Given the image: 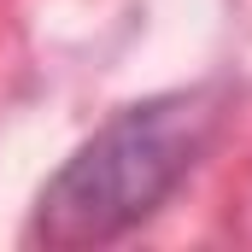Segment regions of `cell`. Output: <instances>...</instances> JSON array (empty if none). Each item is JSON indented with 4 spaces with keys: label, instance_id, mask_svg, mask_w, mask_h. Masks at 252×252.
I'll return each mask as SVG.
<instances>
[{
    "label": "cell",
    "instance_id": "cell-1",
    "mask_svg": "<svg viewBox=\"0 0 252 252\" xmlns=\"http://www.w3.org/2000/svg\"><path fill=\"white\" fill-rule=\"evenodd\" d=\"M229 112H235L229 76H205L188 88H164V94L118 106L41 182L24 223V247L82 252L135 235L205 164Z\"/></svg>",
    "mask_w": 252,
    "mask_h": 252
}]
</instances>
